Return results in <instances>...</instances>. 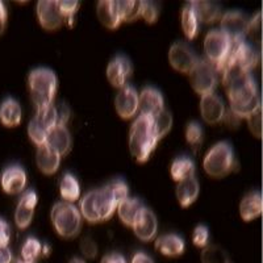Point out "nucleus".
I'll return each instance as SVG.
<instances>
[{
  "label": "nucleus",
  "mask_w": 263,
  "mask_h": 263,
  "mask_svg": "<svg viewBox=\"0 0 263 263\" xmlns=\"http://www.w3.org/2000/svg\"><path fill=\"white\" fill-rule=\"evenodd\" d=\"M0 263H12V253L7 246H0Z\"/></svg>",
  "instance_id": "8fccbe9b"
},
{
  "label": "nucleus",
  "mask_w": 263,
  "mask_h": 263,
  "mask_svg": "<svg viewBox=\"0 0 263 263\" xmlns=\"http://www.w3.org/2000/svg\"><path fill=\"white\" fill-rule=\"evenodd\" d=\"M81 250L82 254L87 258V259H95L98 255V245L91 237H84L81 241Z\"/></svg>",
  "instance_id": "c03bdc74"
},
{
  "label": "nucleus",
  "mask_w": 263,
  "mask_h": 263,
  "mask_svg": "<svg viewBox=\"0 0 263 263\" xmlns=\"http://www.w3.org/2000/svg\"><path fill=\"white\" fill-rule=\"evenodd\" d=\"M180 23H182V30L185 37L189 40H194L197 36V33H199V21H197L194 9L190 4L182 9Z\"/></svg>",
  "instance_id": "2f4dec72"
},
{
  "label": "nucleus",
  "mask_w": 263,
  "mask_h": 263,
  "mask_svg": "<svg viewBox=\"0 0 263 263\" xmlns=\"http://www.w3.org/2000/svg\"><path fill=\"white\" fill-rule=\"evenodd\" d=\"M168 61L173 69L183 74H189L197 62V58L190 46L183 42H175L168 50Z\"/></svg>",
  "instance_id": "9b49d317"
},
{
  "label": "nucleus",
  "mask_w": 263,
  "mask_h": 263,
  "mask_svg": "<svg viewBox=\"0 0 263 263\" xmlns=\"http://www.w3.org/2000/svg\"><path fill=\"white\" fill-rule=\"evenodd\" d=\"M164 109L163 95L157 88L146 87L138 95V111L141 115L154 117Z\"/></svg>",
  "instance_id": "dca6fc26"
},
{
  "label": "nucleus",
  "mask_w": 263,
  "mask_h": 263,
  "mask_svg": "<svg viewBox=\"0 0 263 263\" xmlns=\"http://www.w3.org/2000/svg\"><path fill=\"white\" fill-rule=\"evenodd\" d=\"M7 25V8L3 4V2H0V36L3 34L4 29Z\"/></svg>",
  "instance_id": "603ef678"
},
{
  "label": "nucleus",
  "mask_w": 263,
  "mask_h": 263,
  "mask_svg": "<svg viewBox=\"0 0 263 263\" xmlns=\"http://www.w3.org/2000/svg\"><path fill=\"white\" fill-rule=\"evenodd\" d=\"M225 263H232V262H230V260H227V262H225Z\"/></svg>",
  "instance_id": "6e6d98bb"
},
{
  "label": "nucleus",
  "mask_w": 263,
  "mask_h": 263,
  "mask_svg": "<svg viewBox=\"0 0 263 263\" xmlns=\"http://www.w3.org/2000/svg\"><path fill=\"white\" fill-rule=\"evenodd\" d=\"M203 167L212 178H224L232 171L237 170L234 150L227 141L213 145L204 157Z\"/></svg>",
  "instance_id": "39448f33"
},
{
  "label": "nucleus",
  "mask_w": 263,
  "mask_h": 263,
  "mask_svg": "<svg viewBox=\"0 0 263 263\" xmlns=\"http://www.w3.org/2000/svg\"><path fill=\"white\" fill-rule=\"evenodd\" d=\"M117 208L107 185L102 189L92 190L83 196L81 200V215L88 222H103L112 217Z\"/></svg>",
  "instance_id": "7ed1b4c3"
},
{
  "label": "nucleus",
  "mask_w": 263,
  "mask_h": 263,
  "mask_svg": "<svg viewBox=\"0 0 263 263\" xmlns=\"http://www.w3.org/2000/svg\"><path fill=\"white\" fill-rule=\"evenodd\" d=\"M46 145L60 154L61 157L69 154L71 150V136L65 125H55L48 133Z\"/></svg>",
  "instance_id": "412c9836"
},
{
  "label": "nucleus",
  "mask_w": 263,
  "mask_h": 263,
  "mask_svg": "<svg viewBox=\"0 0 263 263\" xmlns=\"http://www.w3.org/2000/svg\"><path fill=\"white\" fill-rule=\"evenodd\" d=\"M100 263H126V259L119 253H111V254L104 255Z\"/></svg>",
  "instance_id": "09e8293b"
},
{
  "label": "nucleus",
  "mask_w": 263,
  "mask_h": 263,
  "mask_svg": "<svg viewBox=\"0 0 263 263\" xmlns=\"http://www.w3.org/2000/svg\"><path fill=\"white\" fill-rule=\"evenodd\" d=\"M248 126L254 137L262 138V107L248 117Z\"/></svg>",
  "instance_id": "79ce46f5"
},
{
  "label": "nucleus",
  "mask_w": 263,
  "mask_h": 263,
  "mask_svg": "<svg viewBox=\"0 0 263 263\" xmlns=\"http://www.w3.org/2000/svg\"><path fill=\"white\" fill-rule=\"evenodd\" d=\"M132 75V63L124 55H117L108 63L107 79L116 88H123Z\"/></svg>",
  "instance_id": "f3484780"
},
{
  "label": "nucleus",
  "mask_w": 263,
  "mask_h": 263,
  "mask_svg": "<svg viewBox=\"0 0 263 263\" xmlns=\"http://www.w3.org/2000/svg\"><path fill=\"white\" fill-rule=\"evenodd\" d=\"M185 140L194 150V153H197L200 150L204 140V132L201 125L197 121H190L185 126Z\"/></svg>",
  "instance_id": "473e14b6"
},
{
  "label": "nucleus",
  "mask_w": 263,
  "mask_h": 263,
  "mask_svg": "<svg viewBox=\"0 0 263 263\" xmlns=\"http://www.w3.org/2000/svg\"><path fill=\"white\" fill-rule=\"evenodd\" d=\"M142 206L144 205L141 204L140 199H137V197H128L124 201H121L116 208L120 221L123 222L125 227L132 228V225L135 222L136 216L138 215Z\"/></svg>",
  "instance_id": "cd10ccee"
},
{
  "label": "nucleus",
  "mask_w": 263,
  "mask_h": 263,
  "mask_svg": "<svg viewBox=\"0 0 263 263\" xmlns=\"http://www.w3.org/2000/svg\"><path fill=\"white\" fill-rule=\"evenodd\" d=\"M96 15L107 29H117L123 23L120 17L117 3L114 0H102L96 7Z\"/></svg>",
  "instance_id": "4be33fe9"
},
{
  "label": "nucleus",
  "mask_w": 263,
  "mask_h": 263,
  "mask_svg": "<svg viewBox=\"0 0 263 263\" xmlns=\"http://www.w3.org/2000/svg\"><path fill=\"white\" fill-rule=\"evenodd\" d=\"M55 107V114H57V125H65L70 119V108L65 102H60Z\"/></svg>",
  "instance_id": "49530a36"
},
{
  "label": "nucleus",
  "mask_w": 263,
  "mask_h": 263,
  "mask_svg": "<svg viewBox=\"0 0 263 263\" xmlns=\"http://www.w3.org/2000/svg\"><path fill=\"white\" fill-rule=\"evenodd\" d=\"M60 192L66 203H74L81 196V185L72 174H65L60 183Z\"/></svg>",
  "instance_id": "c756f323"
},
{
  "label": "nucleus",
  "mask_w": 263,
  "mask_h": 263,
  "mask_svg": "<svg viewBox=\"0 0 263 263\" xmlns=\"http://www.w3.org/2000/svg\"><path fill=\"white\" fill-rule=\"evenodd\" d=\"M230 103V112L238 119H248L262 107L258 87L250 72L239 74L222 81Z\"/></svg>",
  "instance_id": "f257e3e1"
},
{
  "label": "nucleus",
  "mask_w": 263,
  "mask_h": 263,
  "mask_svg": "<svg viewBox=\"0 0 263 263\" xmlns=\"http://www.w3.org/2000/svg\"><path fill=\"white\" fill-rule=\"evenodd\" d=\"M34 117L46 129H49V130L57 125V114H55V107H54V104L37 109V114Z\"/></svg>",
  "instance_id": "58836bf2"
},
{
  "label": "nucleus",
  "mask_w": 263,
  "mask_h": 263,
  "mask_svg": "<svg viewBox=\"0 0 263 263\" xmlns=\"http://www.w3.org/2000/svg\"><path fill=\"white\" fill-rule=\"evenodd\" d=\"M189 77L191 87L200 96L213 93L217 87V72L208 61L197 60L191 71L189 72Z\"/></svg>",
  "instance_id": "6e6552de"
},
{
  "label": "nucleus",
  "mask_w": 263,
  "mask_h": 263,
  "mask_svg": "<svg viewBox=\"0 0 263 263\" xmlns=\"http://www.w3.org/2000/svg\"><path fill=\"white\" fill-rule=\"evenodd\" d=\"M132 228H133V232H135L138 239L144 241V242H149L156 237L157 230H158V222H157L156 215L149 208L142 206L138 215L136 216L135 222H133Z\"/></svg>",
  "instance_id": "f8f14e48"
},
{
  "label": "nucleus",
  "mask_w": 263,
  "mask_h": 263,
  "mask_svg": "<svg viewBox=\"0 0 263 263\" xmlns=\"http://www.w3.org/2000/svg\"><path fill=\"white\" fill-rule=\"evenodd\" d=\"M11 239V228L4 218L0 217V246H8Z\"/></svg>",
  "instance_id": "de8ad7c7"
},
{
  "label": "nucleus",
  "mask_w": 263,
  "mask_h": 263,
  "mask_svg": "<svg viewBox=\"0 0 263 263\" xmlns=\"http://www.w3.org/2000/svg\"><path fill=\"white\" fill-rule=\"evenodd\" d=\"M199 183H197L196 178H190V179L182 180L178 183L177 185V199L179 201L182 208H189L192 203L199 196Z\"/></svg>",
  "instance_id": "bb28decb"
},
{
  "label": "nucleus",
  "mask_w": 263,
  "mask_h": 263,
  "mask_svg": "<svg viewBox=\"0 0 263 263\" xmlns=\"http://www.w3.org/2000/svg\"><path fill=\"white\" fill-rule=\"evenodd\" d=\"M115 108L121 119H132L138 111L137 91L132 86H124L115 99Z\"/></svg>",
  "instance_id": "4468645a"
},
{
  "label": "nucleus",
  "mask_w": 263,
  "mask_h": 263,
  "mask_svg": "<svg viewBox=\"0 0 263 263\" xmlns=\"http://www.w3.org/2000/svg\"><path fill=\"white\" fill-rule=\"evenodd\" d=\"M158 138L154 130L153 117L140 115L132 124L129 133V150L138 163H145L156 149Z\"/></svg>",
  "instance_id": "f03ea898"
},
{
  "label": "nucleus",
  "mask_w": 263,
  "mask_h": 263,
  "mask_svg": "<svg viewBox=\"0 0 263 263\" xmlns=\"http://www.w3.org/2000/svg\"><path fill=\"white\" fill-rule=\"evenodd\" d=\"M260 36H262V13L259 12L249 21L246 39L249 37L254 44L260 45Z\"/></svg>",
  "instance_id": "a19ab883"
},
{
  "label": "nucleus",
  "mask_w": 263,
  "mask_h": 263,
  "mask_svg": "<svg viewBox=\"0 0 263 263\" xmlns=\"http://www.w3.org/2000/svg\"><path fill=\"white\" fill-rule=\"evenodd\" d=\"M58 8H60L61 16H62L63 21H65L67 27L72 28L74 25V16L79 8V3L75 0H62L58 2Z\"/></svg>",
  "instance_id": "4c0bfd02"
},
{
  "label": "nucleus",
  "mask_w": 263,
  "mask_h": 263,
  "mask_svg": "<svg viewBox=\"0 0 263 263\" xmlns=\"http://www.w3.org/2000/svg\"><path fill=\"white\" fill-rule=\"evenodd\" d=\"M204 51L216 72H222L232 51V42L221 30L213 29L208 32L204 40Z\"/></svg>",
  "instance_id": "0eeeda50"
},
{
  "label": "nucleus",
  "mask_w": 263,
  "mask_h": 263,
  "mask_svg": "<svg viewBox=\"0 0 263 263\" xmlns=\"http://www.w3.org/2000/svg\"><path fill=\"white\" fill-rule=\"evenodd\" d=\"M200 114L206 124H217L222 121L225 115V105L221 98L215 93L201 96L200 100Z\"/></svg>",
  "instance_id": "a211bd4d"
},
{
  "label": "nucleus",
  "mask_w": 263,
  "mask_h": 263,
  "mask_svg": "<svg viewBox=\"0 0 263 263\" xmlns=\"http://www.w3.org/2000/svg\"><path fill=\"white\" fill-rule=\"evenodd\" d=\"M30 98L37 109L51 105L57 92V75L53 70L40 67L29 72L28 77Z\"/></svg>",
  "instance_id": "20e7f679"
},
{
  "label": "nucleus",
  "mask_w": 263,
  "mask_h": 263,
  "mask_svg": "<svg viewBox=\"0 0 263 263\" xmlns=\"http://www.w3.org/2000/svg\"><path fill=\"white\" fill-rule=\"evenodd\" d=\"M107 187L109 192H111L114 200L117 203V205L129 197V187L124 180L116 179L109 183V184H107Z\"/></svg>",
  "instance_id": "ea45409f"
},
{
  "label": "nucleus",
  "mask_w": 263,
  "mask_h": 263,
  "mask_svg": "<svg viewBox=\"0 0 263 263\" xmlns=\"http://www.w3.org/2000/svg\"><path fill=\"white\" fill-rule=\"evenodd\" d=\"M48 133H49V129H46L45 126L42 125L36 117H33V119L30 120L29 125H28V136H29L32 142L36 145L37 147L46 144Z\"/></svg>",
  "instance_id": "72a5a7b5"
},
{
  "label": "nucleus",
  "mask_w": 263,
  "mask_h": 263,
  "mask_svg": "<svg viewBox=\"0 0 263 263\" xmlns=\"http://www.w3.org/2000/svg\"><path fill=\"white\" fill-rule=\"evenodd\" d=\"M153 124H154L156 136L159 141L170 132L171 126H173V116H171L170 112L163 109L157 116L153 117Z\"/></svg>",
  "instance_id": "f704fd0d"
},
{
  "label": "nucleus",
  "mask_w": 263,
  "mask_h": 263,
  "mask_svg": "<svg viewBox=\"0 0 263 263\" xmlns=\"http://www.w3.org/2000/svg\"><path fill=\"white\" fill-rule=\"evenodd\" d=\"M37 16L41 27L46 30L58 29L63 23L58 2L53 0H40L37 3Z\"/></svg>",
  "instance_id": "2eb2a0df"
},
{
  "label": "nucleus",
  "mask_w": 263,
  "mask_h": 263,
  "mask_svg": "<svg viewBox=\"0 0 263 263\" xmlns=\"http://www.w3.org/2000/svg\"><path fill=\"white\" fill-rule=\"evenodd\" d=\"M2 190L8 195H17L27 187V173L18 164H12L7 167L2 174L0 179Z\"/></svg>",
  "instance_id": "ddd939ff"
},
{
  "label": "nucleus",
  "mask_w": 263,
  "mask_h": 263,
  "mask_svg": "<svg viewBox=\"0 0 263 263\" xmlns=\"http://www.w3.org/2000/svg\"><path fill=\"white\" fill-rule=\"evenodd\" d=\"M263 200L260 192H251L246 195L239 204V215L243 221H253L262 215Z\"/></svg>",
  "instance_id": "5701e85b"
},
{
  "label": "nucleus",
  "mask_w": 263,
  "mask_h": 263,
  "mask_svg": "<svg viewBox=\"0 0 263 263\" xmlns=\"http://www.w3.org/2000/svg\"><path fill=\"white\" fill-rule=\"evenodd\" d=\"M156 249L166 257H179L184 253L185 243L177 234H166L156 241Z\"/></svg>",
  "instance_id": "393cba45"
},
{
  "label": "nucleus",
  "mask_w": 263,
  "mask_h": 263,
  "mask_svg": "<svg viewBox=\"0 0 263 263\" xmlns=\"http://www.w3.org/2000/svg\"><path fill=\"white\" fill-rule=\"evenodd\" d=\"M51 222L58 234L63 238H74L82 229V215L72 203H55L50 212Z\"/></svg>",
  "instance_id": "423d86ee"
},
{
  "label": "nucleus",
  "mask_w": 263,
  "mask_h": 263,
  "mask_svg": "<svg viewBox=\"0 0 263 263\" xmlns=\"http://www.w3.org/2000/svg\"><path fill=\"white\" fill-rule=\"evenodd\" d=\"M208 239H210V232L205 225H197L192 234V242L197 248H205L208 246Z\"/></svg>",
  "instance_id": "37998d69"
},
{
  "label": "nucleus",
  "mask_w": 263,
  "mask_h": 263,
  "mask_svg": "<svg viewBox=\"0 0 263 263\" xmlns=\"http://www.w3.org/2000/svg\"><path fill=\"white\" fill-rule=\"evenodd\" d=\"M117 8H119L120 17L121 21L132 23L136 21L142 16V9H144L145 2H137V0H123V2H116Z\"/></svg>",
  "instance_id": "7c9ffc66"
},
{
  "label": "nucleus",
  "mask_w": 263,
  "mask_h": 263,
  "mask_svg": "<svg viewBox=\"0 0 263 263\" xmlns=\"http://www.w3.org/2000/svg\"><path fill=\"white\" fill-rule=\"evenodd\" d=\"M12 263H34V262H27V260L17 259V260H12Z\"/></svg>",
  "instance_id": "5fc2aeb1"
},
{
  "label": "nucleus",
  "mask_w": 263,
  "mask_h": 263,
  "mask_svg": "<svg viewBox=\"0 0 263 263\" xmlns=\"http://www.w3.org/2000/svg\"><path fill=\"white\" fill-rule=\"evenodd\" d=\"M190 6L194 9L195 15H196L197 21L199 23H204V24H212L216 20L221 18V8L220 6L212 2H191Z\"/></svg>",
  "instance_id": "a878e982"
},
{
  "label": "nucleus",
  "mask_w": 263,
  "mask_h": 263,
  "mask_svg": "<svg viewBox=\"0 0 263 263\" xmlns=\"http://www.w3.org/2000/svg\"><path fill=\"white\" fill-rule=\"evenodd\" d=\"M159 16V9L156 4L150 3V2H145L144 4V9H142V16L141 17H144V20L146 21L147 24H154L157 23Z\"/></svg>",
  "instance_id": "a18cd8bd"
},
{
  "label": "nucleus",
  "mask_w": 263,
  "mask_h": 263,
  "mask_svg": "<svg viewBox=\"0 0 263 263\" xmlns=\"http://www.w3.org/2000/svg\"><path fill=\"white\" fill-rule=\"evenodd\" d=\"M37 201H39V197H37V194L33 190L25 192L18 200L17 208H16L15 212V221L20 229H27L30 225Z\"/></svg>",
  "instance_id": "6ab92c4d"
},
{
  "label": "nucleus",
  "mask_w": 263,
  "mask_h": 263,
  "mask_svg": "<svg viewBox=\"0 0 263 263\" xmlns=\"http://www.w3.org/2000/svg\"><path fill=\"white\" fill-rule=\"evenodd\" d=\"M21 117L23 112L17 100L8 98L0 104V123L6 128H15L20 125Z\"/></svg>",
  "instance_id": "b1692460"
},
{
  "label": "nucleus",
  "mask_w": 263,
  "mask_h": 263,
  "mask_svg": "<svg viewBox=\"0 0 263 263\" xmlns=\"http://www.w3.org/2000/svg\"><path fill=\"white\" fill-rule=\"evenodd\" d=\"M229 260L227 251L220 246H205L201 251V263H225Z\"/></svg>",
  "instance_id": "c9c22d12"
},
{
  "label": "nucleus",
  "mask_w": 263,
  "mask_h": 263,
  "mask_svg": "<svg viewBox=\"0 0 263 263\" xmlns=\"http://www.w3.org/2000/svg\"><path fill=\"white\" fill-rule=\"evenodd\" d=\"M132 263H154L152 258L146 254V253H142V251H138L133 255L132 258Z\"/></svg>",
  "instance_id": "3c124183"
},
{
  "label": "nucleus",
  "mask_w": 263,
  "mask_h": 263,
  "mask_svg": "<svg viewBox=\"0 0 263 263\" xmlns=\"http://www.w3.org/2000/svg\"><path fill=\"white\" fill-rule=\"evenodd\" d=\"M249 20L239 11H230L221 16V32L230 40L232 45L246 41Z\"/></svg>",
  "instance_id": "9d476101"
},
{
  "label": "nucleus",
  "mask_w": 263,
  "mask_h": 263,
  "mask_svg": "<svg viewBox=\"0 0 263 263\" xmlns=\"http://www.w3.org/2000/svg\"><path fill=\"white\" fill-rule=\"evenodd\" d=\"M42 254V245L37 238H28L21 248V258L27 262H34Z\"/></svg>",
  "instance_id": "e433bc0d"
},
{
  "label": "nucleus",
  "mask_w": 263,
  "mask_h": 263,
  "mask_svg": "<svg viewBox=\"0 0 263 263\" xmlns=\"http://www.w3.org/2000/svg\"><path fill=\"white\" fill-rule=\"evenodd\" d=\"M37 167L45 175H53L57 173L61 163V156L55 150L51 149L49 145L44 144L37 147L36 154Z\"/></svg>",
  "instance_id": "aec40b11"
},
{
  "label": "nucleus",
  "mask_w": 263,
  "mask_h": 263,
  "mask_svg": "<svg viewBox=\"0 0 263 263\" xmlns=\"http://www.w3.org/2000/svg\"><path fill=\"white\" fill-rule=\"evenodd\" d=\"M69 263H86V262H84V260L82 259V258L74 257V258H71V260H70Z\"/></svg>",
  "instance_id": "864d4df0"
},
{
  "label": "nucleus",
  "mask_w": 263,
  "mask_h": 263,
  "mask_svg": "<svg viewBox=\"0 0 263 263\" xmlns=\"http://www.w3.org/2000/svg\"><path fill=\"white\" fill-rule=\"evenodd\" d=\"M258 62V55L255 50L251 48L248 41H242L239 44L232 45V51L229 54L225 67H233V69L239 70L242 72H250L254 69ZM222 70V71H224Z\"/></svg>",
  "instance_id": "1a4fd4ad"
},
{
  "label": "nucleus",
  "mask_w": 263,
  "mask_h": 263,
  "mask_svg": "<svg viewBox=\"0 0 263 263\" xmlns=\"http://www.w3.org/2000/svg\"><path fill=\"white\" fill-rule=\"evenodd\" d=\"M170 175L175 182H182V180L190 179L195 177V163L189 157H179L174 159L170 167Z\"/></svg>",
  "instance_id": "c85d7f7f"
}]
</instances>
